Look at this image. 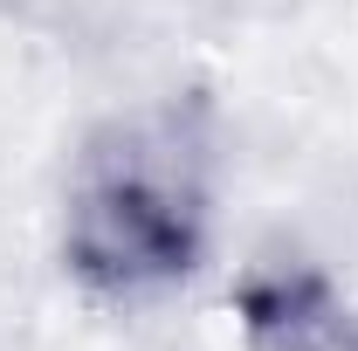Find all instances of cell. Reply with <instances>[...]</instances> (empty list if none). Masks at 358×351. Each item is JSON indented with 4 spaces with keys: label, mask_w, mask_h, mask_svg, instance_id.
Here are the masks:
<instances>
[{
    "label": "cell",
    "mask_w": 358,
    "mask_h": 351,
    "mask_svg": "<svg viewBox=\"0 0 358 351\" xmlns=\"http://www.w3.org/2000/svg\"><path fill=\"white\" fill-rule=\"evenodd\" d=\"M214 248V124L193 96L131 103L83 131L62 173L55 255L96 303H159Z\"/></svg>",
    "instance_id": "6da1fadb"
},
{
    "label": "cell",
    "mask_w": 358,
    "mask_h": 351,
    "mask_svg": "<svg viewBox=\"0 0 358 351\" xmlns=\"http://www.w3.org/2000/svg\"><path fill=\"white\" fill-rule=\"evenodd\" d=\"M241 351H358V310L317 268H255L234 289Z\"/></svg>",
    "instance_id": "7a4b0ae2"
}]
</instances>
